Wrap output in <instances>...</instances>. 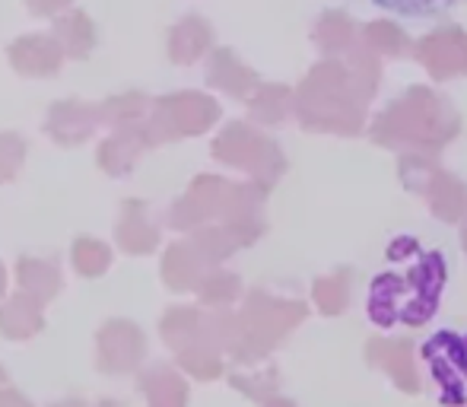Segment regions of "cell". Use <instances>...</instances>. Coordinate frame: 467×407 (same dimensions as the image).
Here are the masks:
<instances>
[{
    "mask_svg": "<svg viewBox=\"0 0 467 407\" xmlns=\"http://www.w3.org/2000/svg\"><path fill=\"white\" fill-rule=\"evenodd\" d=\"M55 38L61 42L64 55L87 57L96 45V26L83 10H70L55 23Z\"/></svg>",
    "mask_w": 467,
    "mask_h": 407,
    "instance_id": "9",
    "label": "cell"
},
{
    "mask_svg": "<svg viewBox=\"0 0 467 407\" xmlns=\"http://www.w3.org/2000/svg\"><path fill=\"white\" fill-rule=\"evenodd\" d=\"M26 162V141L19 134H0V185L13 182Z\"/></svg>",
    "mask_w": 467,
    "mask_h": 407,
    "instance_id": "13",
    "label": "cell"
},
{
    "mask_svg": "<svg viewBox=\"0 0 467 407\" xmlns=\"http://www.w3.org/2000/svg\"><path fill=\"white\" fill-rule=\"evenodd\" d=\"M51 407H89V404L80 402V398H67V402H57V404H51Z\"/></svg>",
    "mask_w": 467,
    "mask_h": 407,
    "instance_id": "16",
    "label": "cell"
},
{
    "mask_svg": "<svg viewBox=\"0 0 467 407\" xmlns=\"http://www.w3.org/2000/svg\"><path fill=\"white\" fill-rule=\"evenodd\" d=\"M6 293V271H4V265H0V297Z\"/></svg>",
    "mask_w": 467,
    "mask_h": 407,
    "instance_id": "17",
    "label": "cell"
},
{
    "mask_svg": "<svg viewBox=\"0 0 467 407\" xmlns=\"http://www.w3.org/2000/svg\"><path fill=\"white\" fill-rule=\"evenodd\" d=\"M147 357V338L128 318H111L96 334V366L109 376H128Z\"/></svg>",
    "mask_w": 467,
    "mask_h": 407,
    "instance_id": "1",
    "label": "cell"
},
{
    "mask_svg": "<svg viewBox=\"0 0 467 407\" xmlns=\"http://www.w3.org/2000/svg\"><path fill=\"white\" fill-rule=\"evenodd\" d=\"M115 239H118V245H121V252H128V255H147L156 248L160 235H156V229L150 226L140 201H124L121 204Z\"/></svg>",
    "mask_w": 467,
    "mask_h": 407,
    "instance_id": "7",
    "label": "cell"
},
{
    "mask_svg": "<svg viewBox=\"0 0 467 407\" xmlns=\"http://www.w3.org/2000/svg\"><path fill=\"white\" fill-rule=\"evenodd\" d=\"M16 280H19V290L36 297L38 303H51L61 290V274L51 261L42 258H19L16 261Z\"/></svg>",
    "mask_w": 467,
    "mask_h": 407,
    "instance_id": "8",
    "label": "cell"
},
{
    "mask_svg": "<svg viewBox=\"0 0 467 407\" xmlns=\"http://www.w3.org/2000/svg\"><path fill=\"white\" fill-rule=\"evenodd\" d=\"M140 391L147 395L150 407H185V385L166 366H156V370L143 372Z\"/></svg>",
    "mask_w": 467,
    "mask_h": 407,
    "instance_id": "10",
    "label": "cell"
},
{
    "mask_svg": "<svg viewBox=\"0 0 467 407\" xmlns=\"http://www.w3.org/2000/svg\"><path fill=\"white\" fill-rule=\"evenodd\" d=\"M150 134L147 128L134 124V128H115V134L109 141H102L99 147V169L109 175H128L134 169L137 156L150 147Z\"/></svg>",
    "mask_w": 467,
    "mask_h": 407,
    "instance_id": "4",
    "label": "cell"
},
{
    "mask_svg": "<svg viewBox=\"0 0 467 407\" xmlns=\"http://www.w3.org/2000/svg\"><path fill=\"white\" fill-rule=\"evenodd\" d=\"M0 407H32V402L26 395H19L16 389L4 385V389H0Z\"/></svg>",
    "mask_w": 467,
    "mask_h": 407,
    "instance_id": "15",
    "label": "cell"
},
{
    "mask_svg": "<svg viewBox=\"0 0 467 407\" xmlns=\"http://www.w3.org/2000/svg\"><path fill=\"white\" fill-rule=\"evenodd\" d=\"M10 64L23 77H51L64 61V48L57 38L48 36H23L10 45Z\"/></svg>",
    "mask_w": 467,
    "mask_h": 407,
    "instance_id": "3",
    "label": "cell"
},
{
    "mask_svg": "<svg viewBox=\"0 0 467 407\" xmlns=\"http://www.w3.org/2000/svg\"><path fill=\"white\" fill-rule=\"evenodd\" d=\"M70 258H74L77 274H83V277H102V274L109 271V265H111V248L105 245V242L83 235V239L74 242V252H70Z\"/></svg>",
    "mask_w": 467,
    "mask_h": 407,
    "instance_id": "12",
    "label": "cell"
},
{
    "mask_svg": "<svg viewBox=\"0 0 467 407\" xmlns=\"http://www.w3.org/2000/svg\"><path fill=\"white\" fill-rule=\"evenodd\" d=\"M99 109H102V121L111 124V128H134L147 115V99L140 93H121L105 99Z\"/></svg>",
    "mask_w": 467,
    "mask_h": 407,
    "instance_id": "11",
    "label": "cell"
},
{
    "mask_svg": "<svg viewBox=\"0 0 467 407\" xmlns=\"http://www.w3.org/2000/svg\"><path fill=\"white\" fill-rule=\"evenodd\" d=\"M96 407H124V404H118V402H99Z\"/></svg>",
    "mask_w": 467,
    "mask_h": 407,
    "instance_id": "18",
    "label": "cell"
},
{
    "mask_svg": "<svg viewBox=\"0 0 467 407\" xmlns=\"http://www.w3.org/2000/svg\"><path fill=\"white\" fill-rule=\"evenodd\" d=\"M102 124V109L89 102H77V99H64L55 102L48 111V121L45 130L51 134V141H57L61 147H80L89 137L96 134V128Z\"/></svg>",
    "mask_w": 467,
    "mask_h": 407,
    "instance_id": "2",
    "label": "cell"
},
{
    "mask_svg": "<svg viewBox=\"0 0 467 407\" xmlns=\"http://www.w3.org/2000/svg\"><path fill=\"white\" fill-rule=\"evenodd\" d=\"M42 328H45L42 303L36 297H29V293L19 290L16 297H10L0 306V334L6 340H29Z\"/></svg>",
    "mask_w": 467,
    "mask_h": 407,
    "instance_id": "6",
    "label": "cell"
},
{
    "mask_svg": "<svg viewBox=\"0 0 467 407\" xmlns=\"http://www.w3.org/2000/svg\"><path fill=\"white\" fill-rule=\"evenodd\" d=\"M359 4L398 23H439V19H449L467 0H359Z\"/></svg>",
    "mask_w": 467,
    "mask_h": 407,
    "instance_id": "5",
    "label": "cell"
},
{
    "mask_svg": "<svg viewBox=\"0 0 467 407\" xmlns=\"http://www.w3.org/2000/svg\"><path fill=\"white\" fill-rule=\"evenodd\" d=\"M29 4V10L36 13V16H55V13L67 10L74 0H26Z\"/></svg>",
    "mask_w": 467,
    "mask_h": 407,
    "instance_id": "14",
    "label": "cell"
},
{
    "mask_svg": "<svg viewBox=\"0 0 467 407\" xmlns=\"http://www.w3.org/2000/svg\"><path fill=\"white\" fill-rule=\"evenodd\" d=\"M6 385V372H4V366H0V389Z\"/></svg>",
    "mask_w": 467,
    "mask_h": 407,
    "instance_id": "19",
    "label": "cell"
}]
</instances>
